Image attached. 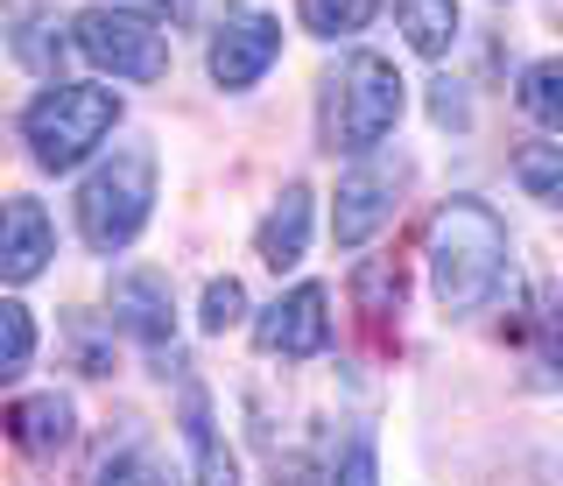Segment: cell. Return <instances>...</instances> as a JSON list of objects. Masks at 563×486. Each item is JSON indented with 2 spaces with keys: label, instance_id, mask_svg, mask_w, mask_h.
Returning <instances> with one entry per match:
<instances>
[{
  "label": "cell",
  "instance_id": "cell-1",
  "mask_svg": "<svg viewBox=\"0 0 563 486\" xmlns=\"http://www.w3.org/2000/svg\"><path fill=\"white\" fill-rule=\"evenodd\" d=\"M507 268V225L486 212L479 198H451L430 219V275H437V303L451 318H472Z\"/></svg>",
  "mask_w": 563,
  "mask_h": 486
},
{
  "label": "cell",
  "instance_id": "cell-2",
  "mask_svg": "<svg viewBox=\"0 0 563 486\" xmlns=\"http://www.w3.org/2000/svg\"><path fill=\"white\" fill-rule=\"evenodd\" d=\"M148 205H155V148L148 142H128L120 155L85 177L78 190V233L92 254H120L128 240L148 225Z\"/></svg>",
  "mask_w": 563,
  "mask_h": 486
},
{
  "label": "cell",
  "instance_id": "cell-3",
  "mask_svg": "<svg viewBox=\"0 0 563 486\" xmlns=\"http://www.w3.org/2000/svg\"><path fill=\"white\" fill-rule=\"evenodd\" d=\"M113 120H120V92H106V85H49V92L29 99L22 134L43 169H78L113 134Z\"/></svg>",
  "mask_w": 563,
  "mask_h": 486
},
{
  "label": "cell",
  "instance_id": "cell-4",
  "mask_svg": "<svg viewBox=\"0 0 563 486\" xmlns=\"http://www.w3.org/2000/svg\"><path fill=\"white\" fill-rule=\"evenodd\" d=\"M401 120V71L374 49H360V57L339 71V99H331V142L366 155L380 142V134H395Z\"/></svg>",
  "mask_w": 563,
  "mask_h": 486
},
{
  "label": "cell",
  "instance_id": "cell-5",
  "mask_svg": "<svg viewBox=\"0 0 563 486\" xmlns=\"http://www.w3.org/2000/svg\"><path fill=\"white\" fill-rule=\"evenodd\" d=\"M70 36H78V57L99 64V71L113 78H163L169 71V36L155 22H141L128 8H85L78 22H70Z\"/></svg>",
  "mask_w": 563,
  "mask_h": 486
},
{
  "label": "cell",
  "instance_id": "cell-6",
  "mask_svg": "<svg viewBox=\"0 0 563 486\" xmlns=\"http://www.w3.org/2000/svg\"><path fill=\"white\" fill-rule=\"evenodd\" d=\"M282 57V22L261 8H225L219 36H211V78L225 92H246L254 78H268V64Z\"/></svg>",
  "mask_w": 563,
  "mask_h": 486
},
{
  "label": "cell",
  "instance_id": "cell-7",
  "mask_svg": "<svg viewBox=\"0 0 563 486\" xmlns=\"http://www.w3.org/2000/svg\"><path fill=\"white\" fill-rule=\"evenodd\" d=\"M331 297H324V283H296L289 297H275L268 310H261V324H254V345L261 353H282V360H310V353H324L331 345Z\"/></svg>",
  "mask_w": 563,
  "mask_h": 486
},
{
  "label": "cell",
  "instance_id": "cell-8",
  "mask_svg": "<svg viewBox=\"0 0 563 486\" xmlns=\"http://www.w3.org/2000/svg\"><path fill=\"white\" fill-rule=\"evenodd\" d=\"M395 198H401V163H360V169L339 184L331 240H339V247H360V240H374L380 225L395 219Z\"/></svg>",
  "mask_w": 563,
  "mask_h": 486
},
{
  "label": "cell",
  "instance_id": "cell-9",
  "mask_svg": "<svg viewBox=\"0 0 563 486\" xmlns=\"http://www.w3.org/2000/svg\"><path fill=\"white\" fill-rule=\"evenodd\" d=\"M113 324L141 345H169L176 332V303H169V275L163 268H128L113 283Z\"/></svg>",
  "mask_w": 563,
  "mask_h": 486
},
{
  "label": "cell",
  "instance_id": "cell-10",
  "mask_svg": "<svg viewBox=\"0 0 563 486\" xmlns=\"http://www.w3.org/2000/svg\"><path fill=\"white\" fill-rule=\"evenodd\" d=\"M254 247H261V262H268L275 275L303 262V247H310V190L303 184H289L275 198V212L261 219V240H254Z\"/></svg>",
  "mask_w": 563,
  "mask_h": 486
},
{
  "label": "cell",
  "instance_id": "cell-11",
  "mask_svg": "<svg viewBox=\"0 0 563 486\" xmlns=\"http://www.w3.org/2000/svg\"><path fill=\"white\" fill-rule=\"evenodd\" d=\"M184 438H190V459H198V486H240V465L225 451L219 423H211V402L198 380H184Z\"/></svg>",
  "mask_w": 563,
  "mask_h": 486
},
{
  "label": "cell",
  "instance_id": "cell-12",
  "mask_svg": "<svg viewBox=\"0 0 563 486\" xmlns=\"http://www.w3.org/2000/svg\"><path fill=\"white\" fill-rule=\"evenodd\" d=\"M70 402L64 395H22V402L8 409V430H14V444L29 451V459H57V451L70 444Z\"/></svg>",
  "mask_w": 563,
  "mask_h": 486
},
{
  "label": "cell",
  "instance_id": "cell-13",
  "mask_svg": "<svg viewBox=\"0 0 563 486\" xmlns=\"http://www.w3.org/2000/svg\"><path fill=\"white\" fill-rule=\"evenodd\" d=\"M49 262V219L35 198H14L8 205V240H0V275L8 283H29V275H43Z\"/></svg>",
  "mask_w": 563,
  "mask_h": 486
},
{
  "label": "cell",
  "instance_id": "cell-14",
  "mask_svg": "<svg viewBox=\"0 0 563 486\" xmlns=\"http://www.w3.org/2000/svg\"><path fill=\"white\" fill-rule=\"evenodd\" d=\"M395 22H401V36H409V49L444 57L451 36H457V0H395Z\"/></svg>",
  "mask_w": 563,
  "mask_h": 486
},
{
  "label": "cell",
  "instance_id": "cell-15",
  "mask_svg": "<svg viewBox=\"0 0 563 486\" xmlns=\"http://www.w3.org/2000/svg\"><path fill=\"white\" fill-rule=\"evenodd\" d=\"M521 107L528 120H542V128H563V57H542L521 71Z\"/></svg>",
  "mask_w": 563,
  "mask_h": 486
},
{
  "label": "cell",
  "instance_id": "cell-16",
  "mask_svg": "<svg viewBox=\"0 0 563 486\" xmlns=\"http://www.w3.org/2000/svg\"><path fill=\"white\" fill-rule=\"evenodd\" d=\"M380 14V0H303V29L310 36H360Z\"/></svg>",
  "mask_w": 563,
  "mask_h": 486
},
{
  "label": "cell",
  "instance_id": "cell-17",
  "mask_svg": "<svg viewBox=\"0 0 563 486\" xmlns=\"http://www.w3.org/2000/svg\"><path fill=\"white\" fill-rule=\"evenodd\" d=\"M401 262H374V268H360L352 275V297H360V318H395L401 310Z\"/></svg>",
  "mask_w": 563,
  "mask_h": 486
},
{
  "label": "cell",
  "instance_id": "cell-18",
  "mask_svg": "<svg viewBox=\"0 0 563 486\" xmlns=\"http://www.w3.org/2000/svg\"><path fill=\"white\" fill-rule=\"evenodd\" d=\"M515 177H521L528 198L563 205V148H521V155H515Z\"/></svg>",
  "mask_w": 563,
  "mask_h": 486
},
{
  "label": "cell",
  "instance_id": "cell-19",
  "mask_svg": "<svg viewBox=\"0 0 563 486\" xmlns=\"http://www.w3.org/2000/svg\"><path fill=\"white\" fill-rule=\"evenodd\" d=\"M14 57H22L29 71H57V57H64V36H57V22L29 14V22H22V36H14Z\"/></svg>",
  "mask_w": 563,
  "mask_h": 486
},
{
  "label": "cell",
  "instance_id": "cell-20",
  "mask_svg": "<svg viewBox=\"0 0 563 486\" xmlns=\"http://www.w3.org/2000/svg\"><path fill=\"white\" fill-rule=\"evenodd\" d=\"M29 353H35V324H29V310H22V303H0V367L22 374V367H29Z\"/></svg>",
  "mask_w": 563,
  "mask_h": 486
},
{
  "label": "cell",
  "instance_id": "cell-21",
  "mask_svg": "<svg viewBox=\"0 0 563 486\" xmlns=\"http://www.w3.org/2000/svg\"><path fill=\"white\" fill-rule=\"evenodd\" d=\"M542 353H536V374L542 380H563V289H550V303H542V324H536Z\"/></svg>",
  "mask_w": 563,
  "mask_h": 486
},
{
  "label": "cell",
  "instance_id": "cell-22",
  "mask_svg": "<svg viewBox=\"0 0 563 486\" xmlns=\"http://www.w3.org/2000/svg\"><path fill=\"white\" fill-rule=\"evenodd\" d=\"M246 310V289L233 275H219V283H205V332H225V324H240Z\"/></svg>",
  "mask_w": 563,
  "mask_h": 486
},
{
  "label": "cell",
  "instance_id": "cell-23",
  "mask_svg": "<svg viewBox=\"0 0 563 486\" xmlns=\"http://www.w3.org/2000/svg\"><path fill=\"white\" fill-rule=\"evenodd\" d=\"M331 486H380V473H374V444L352 438L345 459H339V473H331Z\"/></svg>",
  "mask_w": 563,
  "mask_h": 486
},
{
  "label": "cell",
  "instance_id": "cell-24",
  "mask_svg": "<svg viewBox=\"0 0 563 486\" xmlns=\"http://www.w3.org/2000/svg\"><path fill=\"white\" fill-rule=\"evenodd\" d=\"M99 486H169V479L155 473V465L141 459V451H128V459H113V465L99 473Z\"/></svg>",
  "mask_w": 563,
  "mask_h": 486
},
{
  "label": "cell",
  "instance_id": "cell-25",
  "mask_svg": "<svg viewBox=\"0 0 563 486\" xmlns=\"http://www.w3.org/2000/svg\"><path fill=\"white\" fill-rule=\"evenodd\" d=\"M430 92H437V99H430V113L444 120V128H465V99H457V85H451V78H437Z\"/></svg>",
  "mask_w": 563,
  "mask_h": 486
},
{
  "label": "cell",
  "instance_id": "cell-26",
  "mask_svg": "<svg viewBox=\"0 0 563 486\" xmlns=\"http://www.w3.org/2000/svg\"><path fill=\"white\" fill-rule=\"evenodd\" d=\"M120 8H148L155 22H190V8H198V0H120Z\"/></svg>",
  "mask_w": 563,
  "mask_h": 486
}]
</instances>
